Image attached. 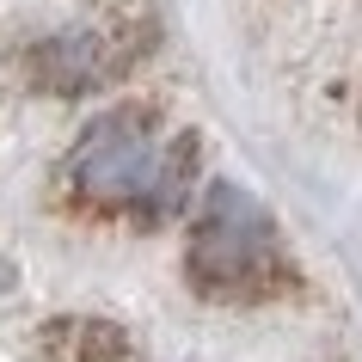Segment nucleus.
Returning <instances> with one entry per match:
<instances>
[{
  "label": "nucleus",
  "instance_id": "obj_1",
  "mask_svg": "<svg viewBox=\"0 0 362 362\" xmlns=\"http://www.w3.org/2000/svg\"><path fill=\"white\" fill-rule=\"evenodd\" d=\"M166 160L135 117H98L74 148V185L93 203H141L160 191Z\"/></svg>",
  "mask_w": 362,
  "mask_h": 362
},
{
  "label": "nucleus",
  "instance_id": "obj_2",
  "mask_svg": "<svg viewBox=\"0 0 362 362\" xmlns=\"http://www.w3.org/2000/svg\"><path fill=\"white\" fill-rule=\"evenodd\" d=\"M191 264L209 276V283H240L252 270L270 264V221L264 209L252 203L246 191L233 185H215L209 203H203V221H197L191 240Z\"/></svg>",
  "mask_w": 362,
  "mask_h": 362
}]
</instances>
